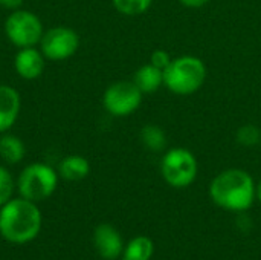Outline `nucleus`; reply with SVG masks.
<instances>
[{
  "mask_svg": "<svg viewBox=\"0 0 261 260\" xmlns=\"http://www.w3.org/2000/svg\"><path fill=\"white\" fill-rule=\"evenodd\" d=\"M41 228V213L35 202L20 198L9 199L0 208V234L11 244L34 241Z\"/></svg>",
  "mask_w": 261,
  "mask_h": 260,
  "instance_id": "obj_1",
  "label": "nucleus"
},
{
  "mask_svg": "<svg viewBox=\"0 0 261 260\" xmlns=\"http://www.w3.org/2000/svg\"><path fill=\"white\" fill-rule=\"evenodd\" d=\"M210 196L225 210L245 211L254 202L255 185L245 170L229 169L214 178L210 185Z\"/></svg>",
  "mask_w": 261,
  "mask_h": 260,
  "instance_id": "obj_2",
  "label": "nucleus"
},
{
  "mask_svg": "<svg viewBox=\"0 0 261 260\" xmlns=\"http://www.w3.org/2000/svg\"><path fill=\"white\" fill-rule=\"evenodd\" d=\"M206 77L203 61L193 55H184L171 60L164 70V84L177 95H190L197 92Z\"/></svg>",
  "mask_w": 261,
  "mask_h": 260,
  "instance_id": "obj_3",
  "label": "nucleus"
},
{
  "mask_svg": "<svg viewBox=\"0 0 261 260\" xmlns=\"http://www.w3.org/2000/svg\"><path fill=\"white\" fill-rule=\"evenodd\" d=\"M58 184L57 172L47 164H31L28 166L18 176V192L21 198L29 199L32 202L43 201L49 198Z\"/></svg>",
  "mask_w": 261,
  "mask_h": 260,
  "instance_id": "obj_4",
  "label": "nucleus"
},
{
  "mask_svg": "<svg viewBox=\"0 0 261 260\" xmlns=\"http://www.w3.org/2000/svg\"><path fill=\"white\" fill-rule=\"evenodd\" d=\"M164 179L176 188H184L193 184L197 176V161L187 149H171L165 153L161 164Z\"/></svg>",
  "mask_w": 261,
  "mask_h": 260,
  "instance_id": "obj_5",
  "label": "nucleus"
},
{
  "mask_svg": "<svg viewBox=\"0 0 261 260\" xmlns=\"http://www.w3.org/2000/svg\"><path fill=\"white\" fill-rule=\"evenodd\" d=\"M5 32L9 41L20 49L37 44L44 34L40 18L26 9H17L6 18Z\"/></svg>",
  "mask_w": 261,
  "mask_h": 260,
  "instance_id": "obj_6",
  "label": "nucleus"
},
{
  "mask_svg": "<svg viewBox=\"0 0 261 260\" xmlns=\"http://www.w3.org/2000/svg\"><path fill=\"white\" fill-rule=\"evenodd\" d=\"M142 101V92L135 83L118 81L109 86L104 92L102 103L106 110L113 116L132 115Z\"/></svg>",
  "mask_w": 261,
  "mask_h": 260,
  "instance_id": "obj_7",
  "label": "nucleus"
},
{
  "mask_svg": "<svg viewBox=\"0 0 261 260\" xmlns=\"http://www.w3.org/2000/svg\"><path fill=\"white\" fill-rule=\"evenodd\" d=\"M40 46L46 58L52 61H61L72 57L76 52L80 46V37L70 28L55 26L43 34Z\"/></svg>",
  "mask_w": 261,
  "mask_h": 260,
  "instance_id": "obj_8",
  "label": "nucleus"
},
{
  "mask_svg": "<svg viewBox=\"0 0 261 260\" xmlns=\"http://www.w3.org/2000/svg\"><path fill=\"white\" fill-rule=\"evenodd\" d=\"M93 244L98 250L99 256L107 260H113L121 256L124 251L122 238L116 231L115 227L109 224H101L95 228L93 233Z\"/></svg>",
  "mask_w": 261,
  "mask_h": 260,
  "instance_id": "obj_9",
  "label": "nucleus"
},
{
  "mask_svg": "<svg viewBox=\"0 0 261 260\" xmlns=\"http://www.w3.org/2000/svg\"><path fill=\"white\" fill-rule=\"evenodd\" d=\"M17 74L24 80H35L44 70V55L34 46L21 48L14 60Z\"/></svg>",
  "mask_w": 261,
  "mask_h": 260,
  "instance_id": "obj_10",
  "label": "nucleus"
},
{
  "mask_svg": "<svg viewBox=\"0 0 261 260\" xmlns=\"http://www.w3.org/2000/svg\"><path fill=\"white\" fill-rule=\"evenodd\" d=\"M20 112V95L11 86H0V133L9 130Z\"/></svg>",
  "mask_w": 261,
  "mask_h": 260,
  "instance_id": "obj_11",
  "label": "nucleus"
},
{
  "mask_svg": "<svg viewBox=\"0 0 261 260\" xmlns=\"http://www.w3.org/2000/svg\"><path fill=\"white\" fill-rule=\"evenodd\" d=\"M133 83L142 93L156 92L164 84V70L153 66L151 63L144 64L136 70Z\"/></svg>",
  "mask_w": 261,
  "mask_h": 260,
  "instance_id": "obj_12",
  "label": "nucleus"
},
{
  "mask_svg": "<svg viewBox=\"0 0 261 260\" xmlns=\"http://www.w3.org/2000/svg\"><path fill=\"white\" fill-rule=\"evenodd\" d=\"M58 172L60 176L64 178L66 181H81L89 175L90 166L86 158L80 155H70L60 162Z\"/></svg>",
  "mask_w": 261,
  "mask_h": 260,
  "instance_id": "obj_13",
  "label": "nucleus"
},
{
  "mask_svg": "<svg viewBox=\"0 0 261 260\" xmlns=\"http://www.w3.org/2000/svg\"><path fill=\"white\" fill-rule=\"evenodd\" d=\"M0 156L8 164H17L24 156V144L14 135L0 136Z\"/></svg>",
  "mask_w": 261,
  "mask_h": 260,
  "instance_id": "obj_14",
  "label": "nucleus"
},
{
  "mask_svg": "<svg viewBox=\"0 0 261 260\" xmlns=\"http://www.w3.org/2000/svg\"><path fill=\"white\" fill-rule=\"evenodd\" d=\"M153 242L145 236H138L128 242L122 251V260H150L153 256Z\"/></svg>",
  "mask_w": 261,
  "mask_h": 260,
  "instance_id": "obj_15",
  "label": "nucleus"
},
{
  "mask_svg": "<svg viewBox=\"0 0 261 260\" xmlns=\"http://www.w3.org/2000/svg\"><path fill=\"white\" fill-rule=\"evenodd\" d=\"M141 141L151 152H161L167 144L165 132L159 126H154V124H147L142 127Z\"/></svg>",
  "mask_w": 261,
  "mask_h": 260,
  "instance_id": "obj_16",
  "label": "nucleus"
},
{
  "mask_svg": "<svg viewBox=\"0 0 261 260\" xmlns=\"http://www.w3.org/2000/svg\"><path fill=\"white\" fill-rule=\"evenodd\" d=\"M113 6L124 15H139L145 12L153 0H112Z\"/></svg>",
  "mask_w": 261,
  "mask_h": 260,
  "instance_id": "obj_17",
  "label": "nucleus"
},
{
  "mask_svg": "<svg viewBox=\"0 0 261 260\" xmlns=\"http://www.w3.org/2000/svg\"><path fill=\"white\" fill-rule=\"evenodd\" d=\"M237 143L245 146V147H254L260 143L261 133L258 127H255L254 124H246L243 127H240L237 130Z\"/></svg>",
  "mask_w": 261,
  "mask_h": 260,
  "instance_id": "obj_18",
  "label": "nucleus"
},
{
  "mask_svg": "<svg viewBox=\"0 0 261 260\" xmlns=\"http://www.w3.org/2000/svg\"><path fill=\"white\" fill-rule=\"evenodd\" d=\"M14 192V181L11 173L8 172V169L0 166V207L5 205Z\"/></svg>",
  "mask_w": 261,
  "mask_h": 260,
  "instance_id": "obj_19",
  "label": "nucleus"
},
{
  "mask_svg": "<svg viewBox=\"0 0 261 260\" xmlns=\"http://www.w3.org/2000/svg\"><path fill=\"white\" fill-rule=\"evenodd\" d=\"M171 63V57L168 55V52L162 51V49H158L151 54V64L165 70L168 67V64Z\"/></svg>",
  "mask_w": 261,
  "mask_h": 260,
  "instance_id": "obj_20",
  "label": "nucleus"
},
{
  "mask_svg": "<svg viewBox=\"0 0 261 260\" xmlns=\"http://www.w3.org/2000/svg\"><path fill=\"white\" fill-rule=\"evenodd\" d=\"M179 2L187 8H200L205 6L210 0H179Z\"/></svg>",
  "mask_w": 261,
  "mask_h": 260,
  "instance_id": "obj_21",
  "label": "nucleus"
},
{
  "mask_svg": "<svg viewBox=\"0 0 261 260\" xmlns=\"http://www.w3.org/2000/svg\"><path fill=\"white\" fill-rule=\"evenodd\" d=\"M23 0H0V5L8 9H17Z\"/></svg>",
  "mask_w": 261,
  "mask_h": 260,
  "instance_id": "obj_22",
  "label": "nucleus"
},
{
  "mask_svg": "<svg viewBox=\"0 0 261 260\" xmlns=\"http://www.w3.org/2000/svg\"><path fill=\"white\" fill-rule=\"evenodd\" d=\"M255 195H257V198L261 201V181L260 184L257 185V188H255Z\"/></svg>",
  "mask_w": 261,
  "mask_h": 260,
  "instance_id": "obj_23",
  "label": "nucleus"
}]
</instances>
